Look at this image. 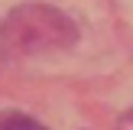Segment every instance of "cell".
Instances as JSON below:
<instances>
[{
	"mask_svg": "<svg viewBox=\"0 0 133 130\" xmlns=\"http://www.w3.org/2000/svg\"><path fill=\"white\" fill-rule=\"evenodd\" d=\"M0 130H45L39 120H32L29 114H19V110H3L0 114Z\"/></svg>",
	"mask_w": 133,
	"mask_h": 130,
	"instance_id": "7a4b0ae2",
	"label": "cell"
},
{
	"mask_svg": "<svg viewBox=\"0 0 133 130\" xmlns=\"http://www.w3.org/2000/svg\"><path fill=\"white\" fill-rule=\"evenodd\" d=\"M78 36L75 23L52 6H19L0 26V42L6 52L36 55L49 49H65Z\"/></svg>",
	"mask_w": 133,
	"mask_h": 130,
	"instance_id": "6da1fadb",
	"label": "cell"
}]
</instances>
